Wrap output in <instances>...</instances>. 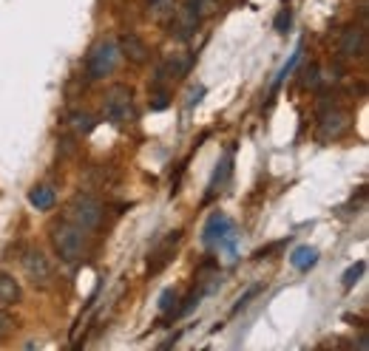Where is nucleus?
<instances>
[{
    "label": "nucleus",
    "mask_w": 369,
    "mask_h": 351,
    "mask_svg": "<svg viewBox=\"0 0 369 351\" xmlns=\"http://www.w3.org/2000/svg\"><path fill=\"white\" fill-rule=\"evenodd\" d=\"M120 57H123V52H120L117 37H103L94 49L88 52V60H85L88 80H105L114 68H117Z\"/></svg>",
    "instance_id": "obj_1"
},
{
    "label": "nucleus",
    "mask_w": 369,
    "mask_h": 351,
    "mask_svg": "<svg viewBox=\"0 0 369 351\" xmlns=\"http://www.w3.org/2000/svg\"><path fill=\"white\" fill-rule=\"evenodd\" d=\"M103 116L111 125L123 128L134 116V91L128 85H111L103 97Z\"/></svg>",
    "instance_id": "obj_2"
},
{
    "label": "nucleus",
    "mask_w": 369,
    "mask_h": 351,
    "mask_svg": "<svg viewBox=\"0 0 369 351\" xmlns=\"http://www.w3.org/2000/svg\"><path fill=\"white\" fill-rule=\"evenodd\" d=\"M52 241H54V249L60 255V261L74 264V261H80V255L85 249V229H80L72 221H63L60 227H54Z\"/></svg>",
    "instance_id": "obj_3"
},
{
    "label": "nucleus",
    "mask_w": 369,
    "mask_h": 351,
    "mask_svg": "<svg viewBox=\"0 0 369 351\" xmlns=\"http://www.w3.org/2000/svg\"><path fill=\"white\" fill-rule=\"evenodd\" d=\"M103 216H105V207L94 196H77V199H72V204L65 207V221L77 224L85 232L97 229L103 224Z\"/></svg>",
    "instance_id": "obj_4"
},
{
    "label": "nucleus",
    "mask_w": 369,
    "mask_h": 351,
    "mask_svg": "<svg viewBox=\"0 0 369 351\" xmlns=\"http://www.w3.org/2000/svg\"><path fill=\"white\" fill-rule=\"evenodd\" d=\"M191 65H193V57L191 54H171L165 57L162 63L156 65V71H154V88H165L176 80H182L184 74L191 71Z\"/></svg>",
    "instance_id": "obj_5"
},
{
    "label": "nucleus",
    "mask_w": 369,
    "mask_h": 351,
    "mask_svg": "<svg viewBox=\"0 0 369 351\" xmlns=\"http://www.w3.org/2000/svg\"><path fill=\"white\" fill-rule=\"evenodd\" d=\"M23 269H26V278L34 286H49L52 284V264L40 249L23 252Z\"/></svg>",
    "instance_id": "obj_6"
},
{
    "label": "nucleus",
    "mask_w": 369,
    "mask_h": 351,
    "mask_svg": "<svg viewBox=\"0 0 369 351\" xmlns=\"http://www.w3.org/2000/svg\"><path fill=\"white\" fill-rule=\"evenodd\" d=\"M171 34L176 37V40H191L196 32H199V26H202V14L193 9V6H188V3H182V9L176 12V14H171Z\"/></svg>",
    "instance_id": "obj_7"
},
{
    "label": "nucleus",
    "mask_w": 369,
    "mask_h": 351,
    "mask_svg": "<svg viewBox=\"0 0 369 351\" xmlns=\"http://www.w3.org/2000/svg\"><path fill=\"white\" fill-rule=\"evenodd\" d=\"M318 128H321V136L324 139H335L341 136L344 131L350 128V113L347 111H341V108H324L318 116Z\"/></svg>",
    "instance_id": "obj_8"
},
{
    "label": "nucleus",
    "mask_w": 369,
    "mask_h": 351,
    "mask_svg": "<svg viewBox=\"0 0 369 351\" xmlns=\"http://www.w3.org/2000/svg\"><path fill=\"white\" fill-rule=\"evenodd\" d=\"M363 49H366V32H363V26H347V29H344L341 43H338L341 57L344 60H355V57L363 54Z\"/></svg>",
    "instance_id": "obj_9"
},
{
    "label": "nucleus",
    "mask_w": 369,
    "mask_h": 351,
    "mask_svg": "<svg viewBox=\"0 0 369 351\" xmlns=\"http://www.w3.org/2000/svg\"><path fill=\"white\" fill-rule=\"evenodd\" d=\"M179 238H182V232H179V229H173L171 236H165V241L151 252V261H148V272H151V275L162 272V269L168 267V261H171V255H173V249H176Z\"/></svg>",
    "instance_id": "obj_10"
},
{
    "label": "nucleus",
    "mask_w": 369,
    "mask_h": 351,
    "mask_svg": "<svg viewBox=\"0 0 369 351\" xmlns=\"http://www.w3.org/2000/svg\"><path fill=\"white\" fill-rule=\"evenodd\" d=\"M120 52H123L131 63H136V65H143V63L151 57L148 43H145L140 34H125V40H123V45H120Z\"/></svg>",
    "instance_id": "obj_11"
},
{
    "label": "nucleus",
    "mask_w": 369,
    "mask_h": 351,
    "mask_svg": "<svg viewBox=\"0 0 369 351\" xmlns=\"http://www.w3.org/2000/svg\"><path fill=\"white\" fill-rule=\"evenodd\" d=\"M230 218H224L222 213H216L211 221H207V227H204V232H202V238H204V244L211 247V244H216V241H222V238H227L230 236Z\"/></svg>",
    "instance_id": "obj_12"
},
{
    "label": "nucleus",
    "mask_w": 369,
    "mask_h": 351,
    "mask_svg": "<svg viewBox=\"0 0 369 351\" xmlns=\"http://www.w3.org/2000/svg\"><path fill=\"white\" fill-rule=\"evenodd\" d=\"M54 199H57V193H54V187H49V184H37V187H32V193H29V201L37 210H52Z\"/></svg>",
    "instance_id": "obj_13"
},
{
    "label": "nucleus",
    "mask_w": 369,
    "mask_h": 351,
    "mask_svg": "<svg viewBox=\"0 0 369 351\" xmlns=\"http://www.w3.org/2000/svg\"><path fill=\"white\" fill-rule=\"evenodd\" d=\"M94 125H97V120L88 111H74L72 116H68V128H72V133H77V136H88L91 131H94Z\"/></svg>",
    "instance_id": "obj_14"
},
{
    "label": "nucleus",
    "mask_w": 369,
    "mask_h": 351,
    "mask_svg": "<svg viewBox=\"0 0 369 351\" xmlns=\"http://www.w3.org/2000/svg\"><path fill=\"white\" fill-rule=\"evenodd\" d=\"M293 267L298 269V272H307V269H313L315 264H318V249H313V247H298L295 252H293Z\"/></svg>",
    "instance_id": "obj_15"
},
{
    "label": "nucleus",
    "mask_w": 369,
    "mask_h": 351,
    "mask_svg": "<svg viewBox=\"0 0 369 351\" xmlns=\"http://www.w3.org/2000/svg\"><path fill=\"white\" fill-rule=\"evenodd\" d=\"M145 6H148V17L154 23H165L173 14V0H145Z\"/></svg>",
    "instance_id": "obj_16"
},
{
    "label": "nucleus",
    "mask_w": 369,
    "mask_h": 351,
    "mask_svg": "<svg viewBox=\"0 0 369 351\" xmlns=\"http://www.w3.org/2000/svg\"><path fill=\"white\" fill-rule=\"evenodd\" d=\"M20 300V284L14 275L0 272V303H17Z\"/></svg>",
    "instance_id": "obj_17"
},
{
    "label": "nucleus",
    "mask_w": 369,
    "mask_h": 351,
    "mask_svg": "<svg viewBox=\"0 0 369 351\" xmlns=\"http://www.w3.org/2000/svg\"><path fill=\"white\" fill-rule=\"evenodd\" d=\"M363 269H366V264H363V261H355L347 272H344V289H352V286H355V280L363 275Z\"/></svg>",
    "instance_id": "obj_18"
},
{
    "label": "nucleus",
    "mask_w": 369,
    "mask_h": 351,
    "mask_svg": "<svg viewBox=\"0 0 369 351\" xmlns=\"http://www.w3.org/2000/svg\"><path fill=\"white\" fill-rule=\"evenodd\" d=\"M168 105H171L168 91L165 88H154V93H151V111H165Z\"/></svg>",
    "instance_id": "obj_19"
},
{
    "label": "nucleus",
    "mask_w": 369,
    "mask_h": 351,
    "mask_svg": "<svg viewBox=\"0 0 369 351\" xmlns=\"http://www.w3.org/2000/svg\"><path fill=\"white\" fill-rule=\"evenodd\" d=\"M227 173H230V153L219 161V165H216V173H213V181H211V190H213V187L216 184H222L224 179H227Z\"/></svg>",
    "instance_id": "obj_20"
},
{
    "label": "nucleus",
    "mask_w": 369,
    "mask_h": 351,
    "mask_svg": "<svg viewBox=\"0 0 369 351\" xmlns=\"http://www.w3.org/2000/svg\"><path fill=\"white\" fill-rule=\"evenodd\" d=\"M176 300H179L176 289H165L162 295H159V309H162V312H173V306H176Z\"/></svg>",
    "instance_id": "obj_21"
},
{
    "label": "nucleus",
    "mask_w": 369,
    "mask_h": 351,
    "mask_svg": "<svg viewBox=\"0 0 369 351\" xmlns=\"http://www.w3.org/2000/svg\"><path fill=\"white\" fill-rule=\"evenodd\" d=\"M298 60H302V49H298V52H295V54L290 57V63H287V65L282 68V74H279V80H275V85H273V88H279V85H282V82H284V80L290 77V71H293V68L298 65Z\"/></svg>",
    "instance_id": "obj_22"
},
{
    "label": "nucleus",
    "mask_w": 369,
    "mask_h": 351,
    "mask_svg": "<svg viewBox=\"0 0 369 351\" xmlns=\"http://www.w3.org/2000/svg\"><path fill=\"white\" fill-rule=\"evenodd\" d=\"M184 3H188V6H193L202 17H207V14H211L213 12V6H216V0H184Z\"/></svg>",
    "instance_id": "obj_23"
},
{
    "label": "nucleus",
    "mask_w": 369,
    "mask_h": 351,
    "mask_svg": "<svg viewBox=\"0 0 369 351\" xmlns=\"http://www.w3.org/2000/svg\"><path fill=\"white\" fill-rule=\"evenodd\" d=\"M12 329H14V317H12L9 312H0V340L9 337Z\"/></svg>",
    "instance_id": "obj_24"
},
{
    "label": "nucleus",
    "mask_w": 369,
    "mask_h": 351,
    "mask_svg": "<svg viewBox=\"0 0 369 351\" xmlns=\"http://www.w3.org/2000/svg\"><path fill=\"white\" fill-rule=\"evenodd\" d=\"M290 23H293V12L290 9H284V12H279V17H275V32H287L290 29Z\"/></svg>",
    "instance_id": "obj_25"
},
{
    "label": "nucleus",
    "mask_w": 369,
    "mask_h": 351,
    "mask_svg": "<svg viewBox=\"0 0 369 351\" xmlns=\"http://www.w3.org/2000/svg\"><path fill=\"white\" fill-rule=\"evenodd\" d=\"M202 97H204V88H202V85H199V88H193V91H191V97H188V108H193Z\"/></svg>",
    "instance_id": "obj_26"
},
{
    "label": "nucleus",
    "mask_w": 369,
    "mask_h": 351,
    "mask_svg": "<svg viewBox=\"0 0 369 351\" xmlns=\"http://www.w3.org/2000/svg\"><path fill=\"white\" fill-rule=\"evenodd\" d=\"M256 292H259V289H250V292H247L244 297H239V303H236V312H239V309H244V303H247V300H250L253 295H256Z\"/></svg>",
    "instance_id": "obj_27"
}]
</instances>
